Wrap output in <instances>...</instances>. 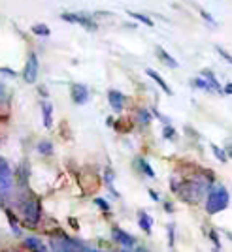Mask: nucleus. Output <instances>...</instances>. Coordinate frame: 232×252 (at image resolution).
<instances>
[{"label": "nucleus", "instance_id": "obj_2", "mask_svg": "<svg viewBox=\"0 0 232 252\" xmlns=\"http://www.w3.org/2000/svg\"><path fill=\"white\" fill-rule=\"evenodd\" d=\"M38 68H40V63H38L36 53H29L27 64L23 68V79L27 83H36V79H38Z\"/></svg>", "mask_w": 232, "mask_h": 252}, {"label": "nucleus", "instance_id": "obj_19", "mask_svg": "<svg viewBox=\"0 0 232 252\" xmlns=\"http://www.w3.org/2000/svg\"><path fill=\"white\" fill-rule=\"evenodd\" d=\"M2 173H10V166H8V162L4 158H0V175Z\"/></svg>", "mask_w": 232, "mask_h": 252}, {"label": "nucleus", "instance_id": "obj_12", "mask_svg": "<svg viewBox=\"0 0 232 252\" xmlns=\"http://www.w3.org/2000/svg\"><path fill=\"white\" fill-rule=\"evenodd\" d=\"M138 123L142 126H148L149 123H151V115H149V111L148 109H138Z\"/></svg>", "mask_w": 232, "mask_h": 252}, {"label": "nucleus", "instance_id": "obj_6", "mask_svg": "<svg viewBox=\"0 0 232 252\" xmlns=\"http://www.w3.org/2000/svg\"><path fill=\"white\" fill-rule=\"evenodd\" d=\"M155 55H157L158 59L166 64L168 68H178V66H180V64H178V61H176V59H174V57H172V55H170L164 47H160V45H157V47H155Z\"/></svg>", "mask_w": 232, "mask_h": 252}, {"label": "nucleus", "instance_id": "obj_13", "mask_svg": "<svg viewBox=\"0 0 232 252\" xmlns=\"http://www.w3.org/2000/svg\"><path fill=\"white\" fill-rule=\"evenodd\" d=\"M191 83L194 85L196 89H202V91H208V93H211V87L208 85V81H206V79H202V77H196V79H193Z\"/></svg>", "mask_w": 232, "mask_h": 252}, {"label": "nucleus", "instance_id": "obj_9", "mask_svg": "<svg viewBox=\"0 0 232 252\" xmlns=\"http://www.w3.org/2000/svg\"><path fill=\"white\" fill-rule=\"evenodd\" d=\"M42 111H43V125L47 128H51L53 121H51V113H53V105L49 102H43L42 104Z\"/></svg>", "mask_w": 232, "mask_h": 252}, {"label": "nucleus", "instance_id": "obj_16", "mask_svg": "<svg viewBox=\"0 0 232 252\" xmlns=\"http://www.w3.org/2000/svg\"><path fill=\"white\" fill-rule=\"evenodd\" d=\"M138 164L142 166V171H144V173H148V177H155V171L151 169V166H149L144 158H140V160H138Z\"/></svg>", "mask_w": 232, "mask_h": 252}, {"label": "nucleus", "instance_id": "obj_8", "mask_svg": "<svg viewBox=\"0 0 232 252\" xmlns=\"http://www.w3.org/2000/svg\"><path fill=\"white\" fill-rule=\"evenodd\" d=\"M202 77L208 81V85L211 87V91H217V93H221V85L217 81V77L213 75L211 70H202Z\"/></svg>", "mask_w": 232, "mask_h": 252}, {"label": "nucleus", "instance_id": "obj_7", "mask_svg": "<svg viewBox=\"0 0 232 252\" xmlns=\"http://www.w3.org/2000/svg\"><path fill=\"white\" fill-rule=\"evenodd\" d=\"M146 74H148L149 77H151V79H153V81H155V83H157L158 87H160V89L166 93V94H172V89H170L168 83L162 79V75H158L157 72H155V70H151V68H148V70H146Z\"/></svg>", "mask_w": 232, "mask_h": 252}, {"label": "nucleus", "instance_id": "obj_1", "mask_svg": "<svg viewBox=\"0 0 232 252\" xmlns=\"http://www.w3.org/2000/svg\"><path fill=\"white\" fill-rule=\"evenodd\" d=\"M227 203H229V192L223 187H217V189L211 190L210 196H208V211L210 213H217V211L225 209Z\"/></svg>", "mask_w": 232, "mask_h": 252}, {"label": "nucleus", "instance_id": "obj_15", "mask_svg": "<svg viewBox=\"0 0 232 252\" xmlns=\"http://www.w3.org/2000/svg\"><path fill=\"white\" fill-rule=\"evenodd\" d=\"M140 226L146 231H151V219H149L146 213H140Z\"/></svg>", "mask_w": 232, "mask_h": 252}, {"label": "nucleus", "instance_id": "obj_24", "mask_svg": "<svg viewBox=\"0 0 232 252\" xmlns=\"http://www.w3.org/2000/svg\"><path fill=\"white\" fill-rule=\"evenodd\" d=\"M4 94H6V93H4V87L0 85V100H4Z\"/></svg>", "mask_w": 232, "mask_h": 252}, {"label": "nucleus", "instance_id": "obj_10", "mask_svg": "<svg viewBox=\"0 0 232 252\" xmlns=\"http://www.w3.org/2000/svg\"><path fill=\"white\" fill-rule=\"evenodd\" d=\"M127 13L132 17V19H136V21H140V23H144V25H148V27H153L155 23L149 19L148 15H144V13H138V11H130V10H127Z\"/></svg>", "mask_w": 232, "mask_h": 252}, {"label": "nucleus", "instance_id": "obj_23", "mask_svg": "<svg viewBox=\"0 0 232 252\" xmlns=\"http://www.w3.org/2000/svg\"><path fill=\"white\" fill-rule=\"evenodd\" d=\"M96 205H100L102 209H108V205H106V201H104V200H96Z\"/></svg>", "mask_w": 232, "mask_h": 252}, {"label": "nucleus", "instance_id": "obj_20", "mask_svg": "<svg viewBox=\"0 0 232 252\" xmlns=\"http://www.w3.org/2000/svg\"><path fill=\"white\" fill-rule=\"evenodd\" d=\"M211 149H213V153H215V157L219 158V160H223V162H225V160H227V157H225V153H223L221 149L217 147V145H211Z\"/></svg>", "mask_w": 232, "mask_h": 252}, {"label": "nucleus", "instance_id": "obj_4", "mask_svg": "<svg viewBox=\"0 0 232 252\" xmlns=\"http://www.w3.org/2000/svg\"><path fill=\"white\" fill-rule=\"evenodd\" d=\"M70 93H72V100H74V104H77V105L85 104V102L89 100V91H87V87L81 85V83L70 85Z\"/></svg>", "mask_w": 232, "mask_h": 252}, {"label": "nucleus", "instance_id": "obj_17", "mask_svg": "<svg viewBox=\"0 0 232 252\" xmlns=\"http://www.w3.org/2000/svg\"><path fill=\"white\" fill-rule=\"evenodd\" d=\"M162 134H164V137H166V139H176V137H178L176 130H174L172 126H164V132H162Z\"/></svg>", "mask_w": 232, "mask_h": 252}, {"label": "nucleus", "instance_id": "obj_22", "mask_svg": "<svg viewBox=\"0 0 232 252\" xmlns=\"http://www.w3.org/2000/svg\"><path fill=\"white\" fill-rule=\"evenodd\" d=\"M217 51H219V55H223V57H225L227 61H231V55H229V53L225 51V49H221V47H217Z\"/></svg>", "mask_w": 232, "mask_h": 252}, {"label": "nucleus", "instance_id": "obj_21", "mask_svg": "<svg viewBox=\"0 0 232 252\" xmlns=\"http://www.w3.org/2000/svg\"><path fill=\"white\" fill-rule=\"evenodd\" d=\"M0 74H6V75H10V77H15V72H13L11 68H0Z\"/></svg>", "mask_w": 232, "mask_h": 252}, {"label": "nucleus", "instance_id": "obj_18", "mask_svg": "<svg viewBox=\"0 0 232 252\" xmlns=\"http://www.w3.org/2000/svg\"><path fill=\"white\" fill-rule=\"evenodd\" d=\"M198 11H200V15L204 17V19H206V21L210 23V25H217V23H215V19H213V17H211V15H210V13H208L206 10H202V8H200Z\"/></svg>", "mask_w": 232, "mask_h": 252}, {"label": "nucleus", "instance_id": "obj_11", "mask_svg": "<svg viewBox=\"0 0 232 252\" xmlns=\"http://www.w3.org/2000/svg\"><path fill=\"white\" fill-rule=\"evenodd\" d=\"M32 34L45 38V36H51V31H49L47 25H32Z\"/></svg>", "mask_w": 232, "mask_h": 252}, {"label": "nucleus", "instance_id": "obj_3", "mask_svg": "<svg viewBox=\"0 0 232 252\" xmlns=\"http://www.w3.org/2000/svg\"><path fill=\"white\" fill-rule=\"evenodd\" d=\"M61 19L66 23H77V25L85 27L87 31H96L98 29L96 23L89 15H83V13H68V11H64L63 15H61Z\"/></svg>", "mask_w": 232, "mask_h": 252}, {"label": "nucleus", "instance_id": "obj_14", "mask_svg": "<svg viewBox=\"0 0 232 252\" xmlns=\"http://www.w3.org/2000/svg\"><path fill=\"white\" fill-rule=\"evenodd\" d=\"M38 151H40L42 155H51L53 153L51 141H40V143H38Z\"/></svg>", "mask_w": 232, "mask_h": 252}, {"label": "nucleus", "instance_id": "obj_5", "mask_svg": "<svg viewBox=\"0 0 232 252\" xmlns=\"http://www.w3.org/2000/svg\"><path fill=\"white\" fill-rule=\"evenodd\" d=\"M108 100H110V105L114 107L116 113L123 111V107H125V96L121 94L119 91H110L108 93Z\"/></svg>", "mask_w": 232, "mask_h": 252}]
</instances>
